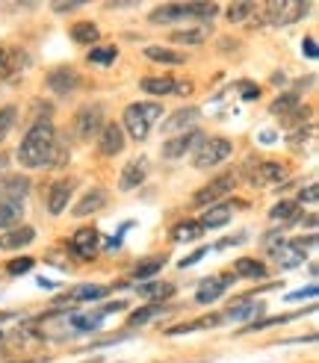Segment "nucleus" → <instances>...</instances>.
<instances>
[{
  "mask_svg": "<svg viewBox=\"0 0 319 363\" xmlns=\"http://www.w3.org/2000/svg\"><path fill=\"white\" fill-rule=\"evenodd\" d=\"M181 18H189V4H163L151 12L154 24H169V21H181Z\"/></svg>",
  "mask_w": 319,
  "mask_h": 363,
  "instance_id": "nucleus-19",
  "label": "nucleus"
},
{
  "mask_svg": "<svg viewBox=\"0 0 319 363\" xmlns=\"http://www.w3.org/2000/svg\"><path fill=\"white\" fill-rule=\"evenodd\" d=\"M296 110H298V92L284 95V98H278V101L269 106V113H275V116H284V113H296Z\"/></svg>",
  "mask_w": 319,
  "mask_h": 363,
  "instance_id": "nucleus-33",
  "label": "nucleus"
},
{
  "mask_svg": "<svg viewBox=\"0 0 319 363\" xmlns=\"http://www.w3.org/2000/svg\"><path fill=\"white\" fill-rule=\"evenodd\" d=\"M242 95H245V98H260V89H254V86H242Z\"/></svg>",
  "mask_w": 319,
  "mask_h": 363,
  "instance_id": "nucleus-49",
  "label": "nucleus"
},
{
  "mask_svg": "<svg viewBox=\"0 0 319 363\" xmlns=\"http://www.w3.org/2000/svg\"><path fill=\"white\" fill-rule=\"evenodd\" d=\"M35 240V230L33 228H12V230H4L0 233V248L4 251H15V248H24Z\"/></svg>",
  "mask_w": 319,
  "mask_h": 363,
  "instance_id": "nucleus-16",
  "label": "nucleus"
},
{
  "mask_svg": "<svg viewBox=\"0 0 319 363\" xmlns=\"http://www.w3.org/2000/svg\"><path fill=\"white\" fill-rule=\"evenodd\" d=\"M237 186V177L234 174H222V177H216L213 184H207L204 189H198L192 195V201L198 204V207H204V204H213V201H219L222 195H228L230 189Z\"/></svg>",
  "mask_w": 319,
  "mask_h": 363,
  "instance_id": "nucleus-5",
  "label": "nucleus"
},
{
  "mask_svg": "<svg viewBox=\"0 0 319 363\" xmlns=\"http://www.w3.org/2000/svg\"><path fill=\"white\" fill-rule=\"evenodd\" d=\"M201 233H204V230H201L198 222H181V225L172 230V240H174V242H195V240L201 237Z\"/></svg>",
  "mask_w": 319,
  "mask_h": 363,
  "instance_id": "nucleus-28",
  "label": "nucleus"
},
{
  "mask_svg": "<svg viewBox=\"0 0 319 363\" xmlns=\"http://www.w3.org/2000/svg\"><path fill=\"white\" fill-rule=\"evenodd\" d=\"M198 118V110H181V113H174L169 121H163V133H177V130H195L192 121Z\"/></svg>",
  "mask_w": 319,
  "mask_h": 363,
  "instance_id": "nucleus-23",
  "label": "nucleus"
},
{
  "mask_svg": "<svg viewBox=\"0 0 319 363\" xmlns=\"http://www.w3.org/2000/svg\"><path fill=\"white\" fill-rule=\"evenodd\" d=\"M207 39V30L198 27V30H181L172 35V42H181V45H201Z\"/></svg>",
  "mask_w": 319,
  "mask_h": 363,
  "instance_id": "nucleus-36",
  "label": "nucleus"
},
{
  "mask_svg": "<svg viewBox=\"0 0 319 363\" xmlns=\"http://www.w3.org/2000/svg\"><path fill=\"white\" fill-rule=\"evenodd\" d=\"M316 195H319V186L310 184L308 189H301V192H298V201H301V204H316Z\"/></svg>",
  "mask_w": 319,
  "mask_h": 363,
  "instance_id": "nucleus-42",
  "label": "nucleus"
},
{
  "mask_svg": "<svg viewBox=\"0 0 319 363\" xmlns=\"http://www.w3.org/2000/svg\"><path fill=\"white\" fill-rule=\"evenodd\" d=\"M308 4H269L266 6V18L272 24H293L298 18H305Z\"/></svg>",
  "mask_w": 319,
  "mask_h": 363,
  "instance_id": "nucleus-12",
  "label": "nucleus"
},
{
  "mask_svg": "<svg viewBox=\"0 0 319 363\" xmlns=\"http://www.w3.org/2000/svg\"><path fill=\"white\" fill-rule=\"evenodd\" d=\"M145 57H148V60H154V62H166V65H184V62H186L184 53L169 50V48H157V45L145 48Z\"/></svg>",
  "mask_w": 319,
  "mask_h": 363,
  "instance_id": "nucleus-25",
  "label": "nucleus"
},
{
  "mask_svg": "<svg viewBox=\"0 0 319 363\" xmlns=\"http://www.w3.org/2000/svg\"><path fill=\"white\" fill-rule=\"evenodd\" d=\"M0 337H4V334H0Z\"/></svg>",
  "mask_w": 319,
  "mask_h": 363,
  "instance_id": "nucleus-50",
  "label": "nucleus"
},
{
  "mask_svg": "<svg viewBox=\"0 0 319 363\" xmlns=\"http://www.w3.org/2000/svg\"><path fill=\"white\" fill-rule=\"evenodd\" d=\"M163 116V106L154 104V101H139V104H130L128 110H124V127H128V133L142 142V139H148L151 133V127L154 121Z\"/></svg>",
  "mask_w": 319,
  "mask_h": 363,
  "instance_id": "nucleus-2",
  "label": "nucleus"
},
{
  "mask_svg": "<svg viewBox=\"0 0 319 363\" xmlns=\"http://www.w3.org/2000/svg\"><path fill=\"white\" fill-rule=\"evenodd\" d=\"M142 89L148 95H172L174 92V80L172 77H145L142 80Z\"/></svg>",
  "mask_w": 319,
  "mask_h": 363,
  "instance_id": "nucleus-29",
  "label": "nucleus"
},
{
  "mask_svg": "<svg viewBox=\"0 0 319 363\" xmlns=\"http://www.w3.org/2000/svg\"><path fill=\"white\" fill-rule=\"evenodd\" d=\"M98 148L103 157H116L124 151V130L118 124H103L98 133Z\"/></svg>",
  "mask_w": 319,
  "mask_h": 363,
  "instance_id": "nucleus-10",
  "label": "nucleus"
},
{
  "mask_svg": "<svg viewBox=\"0 0 319 363\" xmlns=\"http://www.w3.org/2000/svg\"><path fill=\"white\" fill-rule=\"evenodd\" d=\"M316 245V233H310L308 240H290V242H278V245H272V257L284 266V269H296V266H301L305 263V257H308V248H313Z\"/></svg>",
  "mask_w": 319,
  "mask_h": 363,
  "instance_id": "nucleus-3",
  "label": "nucleus"
},
{
  "mask_svg": "<svg viewBox=\"0 0 319 363\" xmlns=\"http://www.w3.org/2000/svg\"><path fill=\"white\" fill-rule=\"evenodd\" d=\"M24 216V201H9V198H0V228H15Z\"/></svg>",
  "mask_w": 319,
  "mask_h": 363,
  "instance_id": "nucleus-21",
  "label": "nucleus"
},
{
  "mask_svg": "<svg viewBox=\"0 0 319 363\" xmlns=\"http://www.w3.org/2000/svg\"><path fill=\"white\" fill-rule=\"evenodd\" d=\"M263 311V301H252V298H248V301H242V304H237V307H230V311L225 313L228 319H252V316H257Z\"/></svg>",
  "mask_w": 319,
  "mask_h": 363,
  "instance_id": "nucleus-30",
  "label": "nucleus"
},
{
  "mask_svg": "<svg viewBox=\"0 0 319 363\" xmlns=\"http://www.w3.org/2000/svg\"><path fill=\"white\" fill-rule=\"evenodd\" d=\"M296 213H298V204H296V201H281V204H275V207L269 210V219H272V222H278V219L287 222V219H293Z\"/></svg>",
  "mask_w": 319,
  "mask_h": 363,
  "instance_id": "nucleus-37",
  "label": "nucleus"
},
{
  "mask_svg": "<svg viewBox=\"0 0 319 363\" xmlns=\"http://www.w3.org/2000/svg\"><path fill=\"white\" fill-rule=\"evenodd\" d=\"M252 12H254V4H234L228 6V21H245Z\"/></svg>",
  "mask_w": 319,
  "mask_h": 363,
  "instance_id": "nucleus-39",
  "label": "nucleus"
},
{
  "mask_svg": "<svg viewBox=\"0 0 319 363\" xmlns=\"http://www.w3.org/2000/svg\"><path fill=\"white\" fill-rule=\"evenodd\" d=\"M136 289H139V296H142V298H151L154 304H163L166 298H172V296H174V286H172V284H166V281L139 284Z\"/></svg>",
  "mask_w": 319,
  "mask_h": 363,
  "instance_id": "nucleus-20",
  "label": "nucleus"
},
{
  "mask_svg": "<svg viewBox=\"0 0 319 363\" xmlns=\"http://www.w3.org/2000/svg\"><path fill=\"white\" fill-rule=\"evenodd\" d=\"M160 313H163V304H148V307H142V311H133L130 319H128V325H130V328H139V325L157 319Z\"/></svg>",
  "mask_w": 319,
  "mask_h": 363,
  "instance_id": "nucleus-31",
  "label": "nucleus"
},
{
  "mask_svg": "<svg viewBox=\"0 0 319 363\" xmlns=\"http://www.w3.org/2000/svg\"><path fill=\"white\" fill-rule=\"evenodd\" d=\"M230 222V207H225V204H219V207H210L201 219H198V225H201V230L204 228H222V225H228Z\"/></svg>",
  "mask_w": 319,
  "mask_h": 363,
  "instance_id": "nucleus-24",
  "label": "nucleus"
},
{
  "mask_svg": "<svg viewBox=\"0 0 319 363\" xmlns=\"http://www.w3.org/2000/svg\"><path fill=\"white\" fill-rule=\"evenodd\" d=\"M201 130H186V133H177L169 142H163V157L166 160H181L186 157V151H192L195 145H201Z\"/></svg>",
  "mask_w": 319,
  "mask_h": 363,
  "instance_id": "nucleus-7",
  "label": "nucleus"
},
{
  "mask_svg": "<svg viewBox=\"0 0 319 363\" xmlns=\"http://www.w3.org/2000/svg\"><path fill=\"white\" fill-rule=\"evenodd\" d=\"M77 83H80L77 71H74V68H68V65L53 68L50 74H47V89H53L57 95H68V92H74Z\"/></svg>",
  "mask_w": 319,
  "mask_h": 363,
  "instance_id": "nucleus-14",
  "label": "nucleus"
},
{
  "mask_svg": "<svg viewBox=\"0 0 319 363\" xmlns=\"http://www.w3.org/2000/svg\"><path fill=\"white\" fill-rule=\"evenodd\" d=\"M284 180H287V169H284L281 162H260L252 186H263V184H284Z\"/></svg>",
  "mask_w": 319,
  "mask_h": 363,
  "instance_id": "nucleus-18",
  "label": "nucleus"
},
{
  "mask_svg": "<svg viewBox=\"0 0 319 363\" xmlns=\"http://www.w3.org/2000/svg\"><path fill=\"white\" fill-rule=\"evenodd\" d=\"M301 298H316V284H310L308 289H296L287 296V301H301Z\"/></svg>",
  "mask_w": 319,
  "mask_h": 363,
  "instance_id": "nucleus-43",
  "label": "nucleus"
},
{
  "mask_svg": "<svg viewBox=\"0 0 319 363\" xmlns=\"http://www.w3.org/2000/svg\"><path fill=\"white\" fill-rule=\"evenodd\" d=\"M71 251H74L80 260L95 257V251H98V230L95 228H80L74 237H71Z\"/></svg>",
  "mask_w": 319,
  "mask_h": 363,
  "instance_id": "nucleus-15",
  "label": "nucleus"
},
{
  "mask_svg": "<svg viewBox=\"0 0 319 363\" xmlns=\"http://www.w3.org/2000/svg\"><path fill=\"white\" fill-rule=\"evenodd\" d=\"M27 192H30V180L27 177H6L4 198H9V201H24Z\"/></svg>",
  "mask_w": 319,
  "mask_h": 363,
  "instance_id": "nucleus-27",
  "label": "nucleus"
},
{
  "mask_svg": "<svg viewBox=\"0 0 319 363\" xmlns=\"http://www.w3.org/2000/svg\"><path fill=\"white\" fill-rule=\"evenodd\" d=\"M204 254H210V248H198V251H192L189 257H184V260H181V269H186V266H195V263H198V260L204 257Z\"/></svg>",
  "mask_w": 319,
  "mask_h": 363,
  "instance_id": "nucleus-44",
  "label": "nucleus"
},
{
  "mask_svg": "<svg viewBox=\"0 0 319 363\" xmlns=\"http://www.w3.org/2000/svg\"><path fill=\"white\" fill-rule=\"evenodd\" d=\"M101 127H103V113H101V106H83V110L77 113V121H74V130L80 139H92L101 133Z\"/></svg>",
  "mask_w": 319,
  "mask_h": 363,
  "instance_id": "nucleus-8",
  "label": "nucleus"
},
{
  "mask_svg": "<svg viewBox=\"0 0 319 363\" xmlns=\"http://www.w3.org/2000/svg\"><path fill=\"white\" fill-rule=\"evenodd\" d=\"M30 269H33V260L30 257H18V260H9L6 263L9 275H24V272H30Z\"/></svg>",
  "mask_w": 319,
  "mask_h": 363,
  "instance_id": "nucleus-41",
  "label": "nucleus"
},
{
  "mask_svg": "<svg viewBox=\"0 0 319 363\" xmlns=\"http://www.w3.org/2000/svg\"><path fill=\"white\" fill-rule=\"evenodd\" d=\"M145 177H148V162H145V157L130 160L128 166H124L121 177H118V189H121V192H130V189H136L139 184H145Z\"/></svg>",
  "mask_w": 319,
  "mask_h": 363,
  "instance_id": "nucleus-11",
  "label": "nucleus"
},
{
  "mask_svg": "<svg viewBox=\"0 0 319 363\" xmlns=\"http://www.w3.org/2000/svg\"><path fill=\"white\" fill-rule=\"evenodd\" d=\"M230 284H234V275H213V278H207V281L198 286V293H195V301H198V304L216 301L219 296L228 293Z\"/></svg>",
  "mask_w": 319,
  "mask_h": 363,
  "instance_id": "nucleus-9",
  "label": "nucleus"
},
{
  "mask_svg": "<svg viewBox=\"0 0 319 363\" xmlns=\"http://www.w3.org/2000/svg\"><path fill=\"white\" fill-rule=\"evenodd\" d=\"M74 180H57V184L50 186V192H47V210H50V216H60L65 207H68V201H71V195H74Z\"/></svg>",
  "mask_w": 319,
  "mask_h": 363,
  "instance_id": "nucleus-13",
  "label": "nucleus"
},
{
  "mask_svg": "<svg viewBox=\"0 0 319 363\" xmlns=\"http://www.w3.org/2000/svg\"><path fill=\"white\" fill-rule=\"evenodd\" d=\"M15 106H0V142L6 139V133H9V127L15 124Z\"/></svg>",
  "mask_w": 319,
  "mask_h": 363,
  "instance_id": "nucleus-38",
  "label": "nucleus"
},
{
  "mask_svg": "<svg viewBox=\"0 0 319 363\" xmlns=\"http://www.w3.org/2000/svg\"><path fill=\"white\" fill-rule=\"evenodd\" d=\"M118 57V50L110 45V48H92L89 50V62H95V65H113Z\"/></svg>",
  "mask_w": 319,
  "mask_h": 363,
  "instance_id": "nucleus-32",
  "label": "nucleus"
},
{
  "mask_svg": "<svg viewBox=\"0 0 319 363\" xmlns=\"http://www.w3.org/2000/svg\"><path fill=\"white\" fill-rule=\"evenodd\" d=\"M301 50H305V57H308V60H316V57H319L316 39H305V45H301Z\"/></svg>",
  "mask_w": 319,
  "mask_h": 363,
  "instance_id": "nucleus-45",
  "label": "nucleus"
},
{
  "mask_svg": "<svg viewBox=\"0 0 319 363\" xmlns=\"http://www.w3.org/2000/svg\"><path fill=\"white\" fill-rule=\"evenodd\" d=\"M103 204H106V192H103V189H92V192H86L74 207H71V216H77V219H83V216L98 213Z\"/></svg>",
  "mask_w": 319,
  "mask_h": 363,
  "instance_id": "nucleus-17",
  "label": "nucleus"
},
{
  "mask_svg": "<svg viewBox=\"0 0 319 363\" xmlns=\"http://www.w3.org/2000/svg\"><path fill=\"white\" fill-rule=\"evenodd\" d=\"M53 142H57V130L47 118L35 121L27 136L18 145V160H21L24 169H45L53 160Z\"/></svg>",
  "mask_w": 319,
  "mask_h": 363,
  "instance_id": "nucleus-1",
  "label": "nucleus"
},
{
  "mask_svg": "<svg viewBox=\"0 0 319 363\" xmlns=\"http://www.w3.org/2000/svg\"><path fill=\"white\" fill-rule=\"evenodd\" d=\"M110 293V286H101V284H80V286H71L65 289L62 296H57V304H83V301H98Z\"/></svg>",
  "mask_w": 319,
  "mask_h": 363,
  "instance_id": "nucleus-6",
  "label": "nucleus"
},
{
  "mask_svg": "<svg viewBox=\"0 0 319 363\" xmlns=\"http://www.w3.org/2000/svg\"><path fill=\"white\" fill-rule=\"evenodd\" d=\"M98 27L92 24V21H77L74 27H71V39H74L77 45H92V42H98Z\"/></svg>",
  "mask_w": 319,
  "mask_h": 363,
  "instance_id": "nucleus-26",
  "label": "nucleus"
},
{
  "mask_svg": "<svg viewBox=\"0 0 319 363\" xmlns=\"http://www.w3.org/2000/svg\"><path fill=\"white\" fill-rule=\"evenodd\" d=\"M77 6H83V4H77V0H68V4H53V9H57V12H71Z\"/></svg>",
  "mask_w": 319,
  "mask_h": 363,
  "instance_id": "nucleus-47",
  "label": "nucleus"
},
{
  "mask_svg": "<svg viewBox=\"0 0 319 363\" xmlns=\"http://www.w3.org/2000/svg\"><path fill=\"white\" fill-rule=\"evenodd\" d=\"M103 316H106L103 311H95V313H86V316H74V319H71V325H74L77 331H95Z\"/></svg>",
  "mask_w": 319,
  "mask_h": 363,
  "instance_id": "nucleus-34",
  "label": "nucleus"
},
{
  "mask_svg": "<svg viewBox=\"0 0 319 363\" xmlns=\"http://www.w3.org/2000/svg\"><path fill=\"white\" fill-rule=\"evenodd\" d=\"M230 151H234V145H230L228 139H201L198 151H195V169H213L219 166V162H225L230 157Z\"/></svg>",
  "mask_w": 319,
  "mask_h": 363,
  "instance_id": "nucleus-4",
  "label": "nucleus"
},
{
  "mask_svg": "<svg viewBox=\"0 0 319 363\" xmlns=\"http://www.w3.org/2000/svg\"><path fill=\"white\" fill-rule=\"evenodd\" d=\"M216 12H219L216 4H189V15H195V18H213Z\"/></svg>",
  "mask_w": 319,
  "mask_h": 363,
  "instance_id": "nucleus-40",
  "label": "nucleus"
},
{
  "mask_svg": "<svg viewBox=\"0 0 319 363\" xmlns=\"http://www.w3.org/2000/svg\"><path fill=\"white\" fill-rule=\"evenodd\" d=\"M15 65H12V53L6 50V48H0V71H12Z\"/></svg>",
  "mask_w": 319,
  "mask_h": 363,
  "instance_id": "nucleus-46",
  "label": "nucleus"
},
{
  "mask_svg": "<svg viewBox=\"0 0 319 363\" xmlns=\"http://www.w3.org/2000/svg\"><path fill=\"white\" fill-rule=\"evenodd\" d=\"M6 166H9V157H6V154H0V184L6 180Z\"/></svg>",
  "mask_w": 319,
  "mask_h": 363,
  "instance_id": "nucleus-48",
  "label": "nucleus"
},
{
  "mask_svg": "<svg viewBox=\"0 0 319 363\" xmlns=\"http://www.w3.org/2000/svg\"><path fill=\"white\" fill-rule=\"evenodd\" d=\"M163 266H166V257H151V260H145V263H139V266H136L133 278H154Z\"/></svg>",
  "mask_w": 319,
  "mask_h": 363,
  "instance_id": "nucleus-35",
  "label": "nucleus"
},
{
  "mask_svg": "<svg viewBox=\"0 0 319 363\" xmlns=\"http://www.w3.org/2000/svg\"><path fill=\"white\" fill-rule=\"evenodd\" d=\"M234 272H237V278H248V281H263L269 272H266V266L260 260H252V257H240L234 263Z\"/></svg>",
  "mask_w": 319,
  "mask_h": 363,
  "instance_id": "nucleus-22",
  "label": "nucleus"
}]
</instances>
